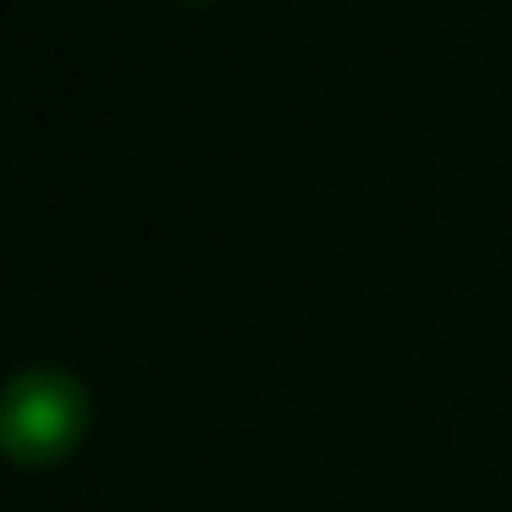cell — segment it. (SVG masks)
<instances>
[{"label": "cell", "mask_w": 512, "mask_h": 512, "mask_svg": "<svg viewBox=\"0 0 512 512\" xmlns=\"http://www.w3.org/2000/svg\"><path fill=\"white\" fill-rule=\"evenodd\" d=\"M89 435V391L72 369H23L0 386V457L12 468H56Z\"/></svg>", "instance_id": "6da1fadb"}]
</instances>
